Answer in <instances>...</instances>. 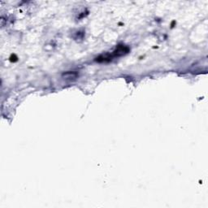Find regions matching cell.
<instances>
[{
	"instance_id": "6da1fadb",
	"label": "cell",
	"mask_w": 208,
	"mask_h": 208,
	"mask_svg": "<svg viewBox=\"0 0 208 208\" xmlns=\"http://www.w3.org/2000/svg\"><path fill=\"white\" fill-rule=\"evenodd\" d=\"M78 74L75 72H68L63 75V77L64 78L65 80H68V81H73L75 79H77V77Z\"/></svg>"
}]
</instances>
